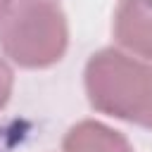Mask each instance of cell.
Returning <instances> with one entry per match:
<instances>
[{
  "label": "cell",
  "mask_w": 152,
  "mask_h": 152,
  "mask_svg": "<svg viewBox=\"0 0 152 152\" xmlns=\"http://www.w3.org/2000/svg\"><path fill=\"white\" fill-rule=\"evenodd\" d=\"M83 83L93 109L152 128V62L119 48H102L90 55Z\"/></svg>",
  "instance_id": "cell-1"
},
{
  "label": "cell",
  "mask_w": 152,
  "mask_h": 152,
  "mask_svg": "<svg viewBox=\"0 0 152 152\" xmlns=\"http://www.w3.org/2000/svg\"><path fill=\"white\" fill-rule=\"evenodd\" d=\"M17 5V0H0V24L5 21V17L12 12V7Z\"/></svg>",
  "instance_id": "cell-6"
},
{
  "label": "cell",
  "mask_w": 152,
  "mask_h": 152,
  "mask_svg": "<svg viewBox=\"0 0 152 152\" xmlns=\"http://www.w3.org/2000/svg\"><path fill=\"white\" fill-rule=\"evenodd\" d=\"M112 31L119 50L152 62V0H121Z\"/></svg>",
  "instance_id": "cell-3"
},
{
  "label": "cell",
  "mask_w": 152,
  "mask_h": 152,
  "mask_svg": "<svg viewBox=\"0 0 152 152\" xmlns=\"http://www.w3.org/2000/svg\"><path fill=\"white\" fill-rule=\"evenodd\" d=\"M62 152H135V150L128 142V138L114 131L112 126L86 119L66 131L62 140Z\"/></svg>",
  "instance_id": "cell-4"
},
{
  "label": "cell",
  "mask_w": 152,
  "mask_h": 152,
  "mask_svg": "<svg viewBox=\"0 0 152 152\" xmlns=\"http://www.w3.org/2000/svg\"><path fill=\"white\" fill-rule=\"evenodd\" d=\"M69 45V26L52 0H17L0 24V50L24 69L57 64Z\"/></svg>",
  "instance_id": "cell-2"
},
{
  "label": "cell",
  "mask_w": 152,
  "mask_h": 152,
  "mask_svg": "<svg viewBox=\"0 0 152 152\" xmlns=\"http://www.w3.org/2000/svg\"><path fill=\"white\" fill-rule=\"evenodd\" d=\"M12 88H14V74H12V66L0 57V109L7 104L10 95H12Z\"/></svg>",
  "instance_id": "cell-5"
}]
</instances>
